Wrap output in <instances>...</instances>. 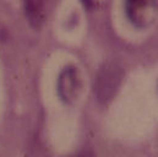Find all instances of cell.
I'll list each match as a JSON object with an SVG mask.
<instances>
[{"label":"cell","mask_w":158,"mask_h":157,"mask_svg":"<svg viewBox=\"0 0 158 157\" xmlns=\"http://www.w3.org/2000/svg\"><path fill=\"white\" fill-rule=\"evenodd\" d=\"M77 73L74 68H66L58 81V92L63 101L70 102L77 93Z\"/></svg>","instance_id":"7a4b0ae2"},{"label":"cell","mask_w":158,"mask_h":157,"mask_svg":"<svg viewBox=\"0 0 158 157\" xmlns=\"http://www.w3.org/2000/svg\"><path fill=\"white\" fill-rule=\"evenodd\" d=\"M124 76L123 66L115 60L106 62L101 65L94 82V93L99 103L106 104L117 95Z\"/></svg>","instance_id":"6da1fadb"},{"label":"cell","mask_w":158,"mask_h":157,"mask_svg":"<svg viewBox=\"0 0 158 157\" xmlns=\"http://www.w3.org/2000/svg\"><path fill=\"white\" fill-rule=\"evenodd\" d=\"M75 157H86V156H75Z\"/></svg>","instance_id":"277c9868"},{"label":"cell","mask_w":158,"mask_h":157,"mask_svg":"<svg viewBox=\"0 0 158 157\" xmlns=\"http://www.w3.org/2000/svg\"><path fill=\"white\" fill-rule=\"evenodd\" d=\"M26 16L33 28H40L43 17V0H25Z\"/></svg>","instance_id":"3957f363"}]
</instances>
